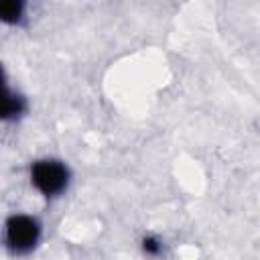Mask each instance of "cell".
I'll use <instances>...</instances> for the list:
<instances>
[{
  "mask_svg": "<svg viewBox=\"0 0 260 260\" xmlns=\"http://www.w3.org/2000/svg\"><path fill=\"white\" fill-rule=\"evenodd\" d=\"M28 183L41 197L55 201L69 191L73 171L69 162L59 156H39L28 165Z\"/></svg>",
  "mask_w": 260,
  "mask_h": 260,
  "instance_id": "obj_1",
  "label": "cell"
},
{
  "mask_svg": "<svg viewBox=\"0 0 260 260\" xmlns=\"http://www.w3.org/2000/svg\"><path fill=\"white\" fill-rule=\"evenodd\" d=\"M43 221L26 211H14L4 219L2 242L12 258H26L35 254L43 242Z\"/></svg>",
  "mask_w": 260,
  "mask_h": 260,
  "instance_id": "obj_2",
  "label": "cell"
},
{
  "mask_svg": "<svg viewBox=\"0 0 260 260\" xmlns=\"http://www.w3.org/2000/svg\"><path fill=\"white\" fill-rule=\"evenodd\" d=\"M28 112V100L14 87H10L4 81L2 91V120L4 122H18Z\"/></svg>",
  "mask_w": 260,
  "mask_h": 260,
  "instance_id": "obj_3",
  "label": "cell"
},
{
  "mask_svg": "<svg viewBox=\"0 0 260 260\" xmlns=\"http://www.w3.org/2000/svg\"><path fill=\"white\" fill-rule=\"evenodd\" d=\"M26 4L22 0H2L0 2V20L8 26H18L26 16Z\"/></svg>",
  "mask_w": 260,
  "mask_h": 260,
  "instance_id": "obj_4",
  "label": "cell"
},
{
  "mask_svg": "<svg viewBox=\"0 0 260 260\" xmlns=\"http://www.w3.org/2000/svg\"><path fill=\"white\" fill-rule=\"evenodd\" d=\"M140 248H142L144 256L156 258V256H160V254L165 252V242H162L158 236H154V234H146V236L142 238V242H140Z\"/></svg>",
  "mask_w": 260,
  "mask_h": 260,
  "instance_id": "obj_5",
  "label": "cell"
}]
</instances>
